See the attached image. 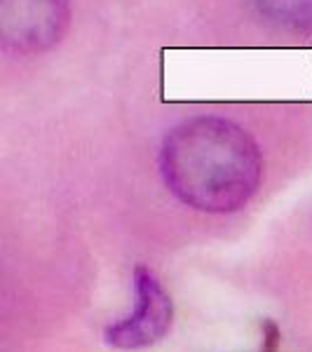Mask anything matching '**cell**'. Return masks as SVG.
<instances>
[{
    "mask_svg": "<svg viewBox=\"0 0 312 352\" xmlns=\"http://www.w3.org/2000/svg\"><path fill=\"white\" fill-rule=\"evenodd\" d=\"M160 174L174 197L204 214H230L256 192L263 160L245 127L219 116H195L162 139Z\"/></svg>",
    "mask_w": 312,
    "mask_h": 352,
    "instance_id": "cell-1",
    "label": "cell"
},
{
    "mask_svg": "<svg viewBox=\"0 0 312 352\" xmlns=\"http://www.w3.org/2000/svg\"><path fill=\"white\" fill-rule=\"evenodd\" d=\"M174 322V303L162 282L146 265L134 270V310L106 329L104 338L118 350H144L160 343Z\"/></svg>",
    "mask_w": 312,
    "mask_h": 352,
    "instance_id": "cell-2",
    "label": "cell"
},
{
    "mask_svg": "<svg viewBox=\"0 0 312 352\" xmlns=\"http://www.w3.org/2000/svg\"><path fill=\"white\" fill-rule=\"evenodd\" d=\"M68 0H0L3 47L19 54L45 52L68 28Z\"/></svg>",
    "mask_w": 312,
    "mask_h": 352,
    "instance_id": "cell-3",
    "label": "cell"
},
{
    "mask_svg": "<svg viewBox=\"0 0 312 352\" xmlns=\"http://www.w3.org/2000/svg\"><path fill=\"white\" fill-rule=\"evenodd\" d=\"M258 14L289 31H312V0H254Z\"/></svg>",
    "mask_w": 312,
    "mask_h": 352,
    "instance_id": "cell-4",
    "label": "cell"
},
{
    "mask_svg": "<svg viewBox=\"0 0 312 352\" xmlns=\"http://www.w3.org/2000/svg\"><path fill=\"white\" fill-rule=\"evenodd\" d=\"M263 340H265L263 352L277 350V345H280V329H277L275 322H270V320L263 322Z\"/></svg>",
    "mask_w": 312,
    "mask_h": 352,
    "instance_id": "cell-5",
    "label": "cell"
}]
</instances>
